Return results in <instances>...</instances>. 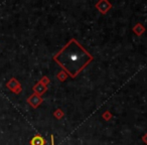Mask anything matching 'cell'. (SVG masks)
<instances>
[{"mask_svg": "<svg viewBox=\"0 0 147 145\" xmlns=\"http://www.w3.org/2000/svg\"><path fill=\"white\" fill-rule=\"evenodd\" d=\"M18 87H19V84H18V82H17V80H15V79H11V80L7 83V88L10 89L11 91H14L15 89H17Z\"/></svg>", "mask_w": 147, "mask_h": 145, "instance_id": "1", "label": "cell"}]
</instances>
